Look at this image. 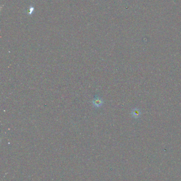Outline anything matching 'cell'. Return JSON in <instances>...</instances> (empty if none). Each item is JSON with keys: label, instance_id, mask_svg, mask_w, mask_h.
<instances>
[{"label": "cell", "instance_id": "1", "mask_svg": "<svg viewBox=\"0 0 181 181\" xmlns=\"http://www.w3.org/2000/svg\"><path fill=\"white\" fill-rule=\"evenodd\" d=\"M93 104L95 106L99 107V106H100L102 105V100H101V98H99L98 97H97L96 98H94Z\"/></svg>", "mask_w": 181, "mask_h": 181}, {"label": "cell", "instance_id": "2", "mask_svg": "<svg viewBox=\"0 0 181 181\" xmlns=\"http://www.w3.org/2000/svg\"><path fill=\"white\" fill-rule=\"evenodd\" d=\"M34 11V7L32 6H30L29 7V15H31L33 13V12Z\"/></svg>", "mask_w": 181, "mask_h": 181}]
</instances>
